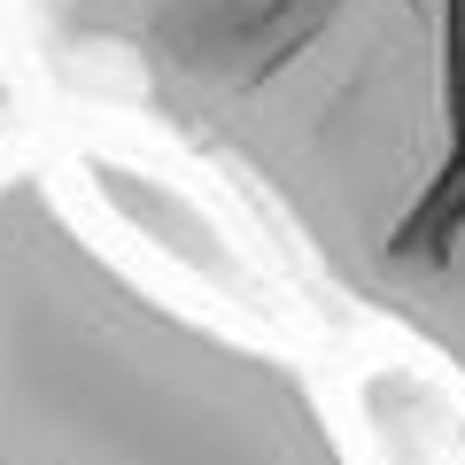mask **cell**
Returning a JSON list of instances; mask_svg holds the SVG:
<instances>
[{
  "instance_id": "6da1fadb",
  "label": "cell",
  "mask_w": 465,
  "mask_h": 465,
  "mask_svg": "<svg viewBox=\"0 0 465 465\" xmlns=\"http://www.w3.org/2000/svg\"><path fill=\"white\" fill-rule=\"evenodd\" d=\"M0 465H349L280 349L155 302L39 171L0 179Z\"/></svg>"
},
{
  "instance_id": "7a4b0ae2",
  "label": "cell",
  "mask_w": 465,
  "mask_h": 465,
  "mask_svg": "<svg viewBox=\"0 0 465 465\" xmlns=\"http://www.w3.org/2000/svg\"><path fill=\"white\" fill-rule=\"evenodd\" d=\"M326 155L381 311L465 381V0H341Z\"/></svg>"
}]
</instances>
